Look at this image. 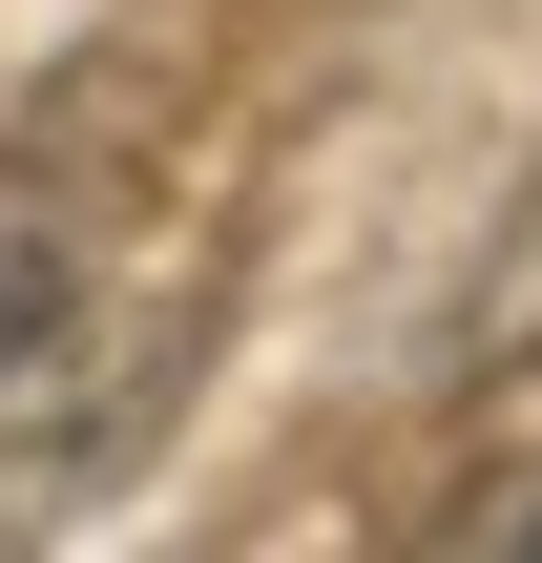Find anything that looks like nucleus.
Returning a JSON list of instances; mask_svg holds the SVG:
<instances>
[]
</instances>
